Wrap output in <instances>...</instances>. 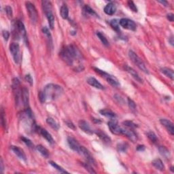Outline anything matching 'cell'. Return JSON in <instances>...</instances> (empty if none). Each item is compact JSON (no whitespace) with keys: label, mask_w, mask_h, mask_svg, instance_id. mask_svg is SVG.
Listing matches in <instances>:
<instances>
[{"label":"cell","mask_w":174,"mask_h":174,"mask_svg":"<svg viewBox=\"0 0 174 174\" xmlns=\"http://www.w3.org/2000/svg\"><path fill=\"white\" fill-rule=\"evenodd\" d=\"M145 150V146L143 145H139L137 147V151H143Z\"/></svg>","instance_id":"obj_49"},{"label":"cell","mask_w":174,"mask_h":174,"mask_svg":"<svg viewBox=\"0 0 174 174\" xmlns=\"http://www.w3.org/2000/svg\"><path fill=\"white\" fill-rule=\"evenodd\" d=\"M128 107H129V108L131 109L132 111H135L136 109V105L135 102H134L132 99H129V98L128 99Z\"/></svg>","instance_id":"obj_40"},{"label":"cell","mask_w":174,"mask_h":174,"mask_svg":"<svg viewBox=\"0 0 174 174\" xmlns=\"http://www.w3.org/2000/svg\"><path fill=\"white\" fill-rule=\"evenodd\" d=\"M1 124H2L3 127L5 128V126H6V120H5V113L3 109H1Z\"/></svg>","instance_id":"obj_41"},{"label":"cell","mask_w":174,"mask_h":174,"mask_svg":"<svg viewBox=\"0 0 174 174\" xmlns=\"http://www.w3.org/2000/svg\"><path fill=\"white\" fill-rule=\"evenodd\" d=\"M36 149H37V150L38 151V152L40 153L41 155H42L43 157H45V158L48 157L49 152L44 146H43V145H38L36 146Z\"/></svg>","instance_id":"obj_28"},{"label":"cell","mask_w":174,"mask_h":174,"mask_svg":"<svg viewBox=\"0 0 174 174\" xmlns=\"http://www.w3.org/2000/svg\"><path fill=\"white\" fill-rule=\"evenodd\" d=\"M159 152L162 156H164L165 158H168L169 156V151L168 150L167 148H166L164 146H160L159 147Z\"/></svg>","instance_id":"obj_35"},{"label":"cell","mask_w":174,"mask_h":174,"mask_svg":"<svg viewBox=\"0 0 174 174\" xmlns=\"http://www.w3.org/2000/svg\"><path fill=\"white\" fill-rule=\"evenodd\" d=\"M104 78L107 80V82L109 83L111 86H114V87H118L120 86V83H119L118 80H117L116 77H115L113 75H109V73L107 74L106 76H105Z\"/></svg>","instance_id":"obj_20"},{"label":"cell","mask_w":174,"mask_h":174,"mask_svg":"<svg viewBox=\"0 0 174 174\" xmlns=\"http://www.w3.org/2000/svg\"><path fill=\"white\" fill-rule=\"evenodd\" d=\"M110 26L114 29L115 31L119 32L120 31V27H119V20L118 19H113L110 20L109 22Z\"/></svg>","instance_id":"obj_31"},{"label":"cell","mask_w":174,"mask_h":174,"mask_svg":"<svg viewBox=\"0 0 174 174\" xmlns=\"http://www.w3.org/2000/svg\"><path fill=\"white\" fill-rule=\"evenodd\" d=\"M160 122L161 123L162 126H164L165 127L166 129L167 130V131L171 134V135H174V127L173 124L172 123L171 121L167 120V119H160Z\"/></svg>","instance_id":"obj_16"},{"label":"cell","mask_w":174,"mask_h":174,"mask_svg":"<svg viewBox=\"0 0 174 174\" xmlns=\"http://www.w3.org/2000/svg\"><path fill=\"white\" fill-rule=\"evenodd\" d=\"M49 163H50V164L51 166H52L54 169H56L57 171H58L59 172H60V173H68V172L67 171H65V169H63V167H61L60 166L58 165V164H57L55 162H53V161H49Z\"/></svg>","instance_id":"obj_32"},{"label":"cell","mask_w":174,"mask_h":174,"mask_svg":"<svg viewBox=\"0 0 174 174\" xmlns=\"http://www.w3.org/2000/svg\"><path fill=\"white\" fill-rule=\"evenodd\" d=\"M87 83L88 84H90V86H92L94 88H97V89L100 90H103L104 86L98 81L97 79H95L94 77H90L87 79Z\"/></svg>","instance_id":"obj_17"},{"label":"cell","mask_w":174,"mask_h":174,"mask_svg":"<svg viewBox=\"0 0 174 174\" xmlns=\"http://www.w3.org/2000/svg\"><path fill=\"white\" fill-rule=\"evenodd\" d=\"M60 56L67 65H73L75 60H81L82 54L80 50L73 45H69L61 49Z\"/></svg>","instance_id":"obj_2"},{"label":"cell","mask_w":174,"mask_h":174,"mask_svg":"<svg viewBox=\"0 0 174 174\" xmlns=\"http://www.w3.org/2000/svg\"><path fill=\"white\" fill-rule=\"evenodd\" d=\"M99 113L101 115H103V116L111 119H114L116 117V114H115L114 112H113L112 111H111L110 109H101V110L99 111Z\"/></svg>","instance_id":"obj_24"},{"label":"cell","mask_w":174,"mask_h":174,"mask_svg":"<svg viewBox=\"0 0 174 174\" xmlns=\"http://www.w3.org/2000/svg\"><path fill=\"white\" fill-rule=\"evenodd\" d=\"M3 169H4V167H3V160H2V159H1V173H3Z\"/></svg>","instance_id":"obj_51"},{"label":"cell","mask_w":174,"mask_h":174,"mask_svg":"<svg viewBox=\"0 0 174 174\" xmlns=\"http://www.w3.org/2000/svg\"><path fill=\"white\" fill-rule=\"evenodd\" d=\"M97 37L99 38L100 40H101L102 43H103L104 46H105L106 47L109 46V41H107V38L105 37V36L103 35V33H101V32L98 31V32H97Z\"/></svg>","instance_id":"obj_30"},{"label":"cell","mask_w":174,"mask_h":174,"mask_svg":"<svg viewBox=\"0 0 174 174\" xmlns=\"http://www.w3.org/2000/svg\"><path fill=\"white\" fill-rule=\"evenodd\" d=\"M10 51L13 56L15 63H19L20 58L19 45L17 43H12L10 46Z\"/></svg>","instance_id":"obj_7"},{"label":"cell","mask_w":174,"mask_h":174,"mask_svg":"<svg viewBox=\"0 0 174 174\" xmlns=\"http://www.w3.org/2000/svg\"><path fill=\"white\" fill-rule=\"evenodd\" d=\"M78 126L80 127V128L84 133H86L88 135H92L93 134V130H92L91 127H90L89 124L88 122H86L85 120H80L78 122Z\"/></svg>","instance_id":"obj_14"},{"label":"cell","mask_w":174,"mask_h":174,"mask_svg":"<svg viewBox=\"0 0 174 174\" xmlns=\"http://www.w3.org/2000/svg\"><path fill=\"white\" fill-rule=\"evenodd\" d=\"M158 1L159 3H162V4H163L164 5V6H167V5H168L167 1Z\"/></svg>","instance_id":"obj_52"},{"label":"cell","mask_w":174,"mask_h":174,"mask_svg":"<svg viewBox=\"0 0 174 174\" xmlns=\"http://www.w3.org/2000/svg\"><path fill=\"white\" fill-rule=\"evenodd\" d=\"M123 124L124 126H126V127H128V128H131V129L137 127V124H135L133 122H132V121H130V120L124 121V122H123Z\"/></svg>","instance_id":"obj_37"},{"label":"cell","mask_w":174,"mask_h":174,"mask_svg":"<svg viewBox=\"0 0 174 174\" xmlns=\"http://www.w3.org/2000/svg\"><path fill=\"white\" fill-rule=\"evenodd\" d=\"M96 134L98 135L100 139H101L103 142L106 143H111V139L107 134H105L104 132L101 131V130H96Z\"/></svg>","instance_id":"obj_23"},{"label":"cell","mask_w":174,"mask_h":174,"mask_svg":"<svg viewBox=\"0 0 174 174\" xmlns=\"http://www.w3.org/2000/svg\"><path fill=\"white\" fill-rule=\"evenodd\" d=\"M65 124H67V126H68V127L70 128L71 129H72V130H75V125L73 124L72 122H71V121H69V120L65 121Z\"/></svg>","instance_id":"obj_46"},{"label":"cell","mask_w":174,"mask_h":174,"mask_svg":"<svg viewBox=\"0 0 174 174\" xmlns=\"http://www.w3.org/2000/svg\"><path fill=\"white\" fill-rule=\"evenodd\" d=\"M110 131L115 135H122V128L118 125L116 120H111L107 123Z\"/></svg>","instance_id":"obj_9"},{"label":"cell","mask_w":174,"mask_h":174,"mask_svg":"<svg viewBox=\"0 0 174 174\" xmlns=\"http://www.w3.org/2000/svg\"><path fill=\"white\" fill-rule=\"evenodd\" d=\"M152 165L156 168V169L159 170L160 171H162L164 169V166L163 163H162V160L159 159V158H156V159H154L153 161L152 162Z\"/></svg>","instance_id":"obj_25"},{"label":"cell","mask_w":174,"mask_h":174,"mask_svg":"<svg viewBox=\"0 0 174 174\" xmlns=\"http://www.w3.org/2000/svg\"><path fill=\"white\" fill-rule=\"evenodd\" d=\"M39 133H40L41 136H42L43 137H44L45 139L48 141V142L50 143V144H53V143H54L53 138H52V137L51 136L50 134L49 133L46 129H43V128H39Z\"/></svg>","instance_id":"obj_22"},{"label":"cell","mask_w":174,"mask_h":174,"mask_svg":"<svg viewBox=\"0 0 174 174\" xmlns=\"http://www.w3.org/2000/svg\"><path fill=\"white\" fill-rule=\"evenodd\" d=\"M26 7L29 13L30 20L33 23H35L37 20V12L35 5L31 2H26Z\"/></svg>","instance_id":"obj_6"},{"label":"cell","mask_w":174,"mask_h":174,"mask_svg":"<svg viewBox=\"0 0 174 174\" xmlns=\"http://www.w3.org/2000/svg\"><path fill=\"white\" fill-rule=\"evenodd\" d=\"M29 90H28V88H26V87L23 86L21 90V100L22 101V103H23V105L24 106V107H25V109L29 108Z\"/></svg>","instance_id":"obj_12"},{"label":"cell","mask_w":174,"mask_h":174,"mask_svg":"<svg viewBox=\"0 0 174 174\" xmlns=\"http://www.w3.org/2000/svg\"><path fill=\"white\" fill-rule=\"evenodd\" d=\"M5 12H6L7 16H8V18H11L12 17V7L10 6H9V5H7L5 7Z\"/></svg>","instance_id":"obj_43"},{"label":"cell","mask_w":174,"mask_h":174,"mask_svg":"<svg viewBox=\"0 0 174 174\" xmlns=\"http://www.w3.org/2000/svg\"><path fill=\"white\" fill-rule=\"evenodd\" d=\"M12 90L14 91L15 100H16V104L18 105L19 103L20 98H21V90L20 88V81L17 77L13 79L12 80Z\"/></svg>","instance_id":"obj_5"},{"label":"cell","mask_w":174,"mask_h":174,"mask_svg":"<svg viewBox=\"0 0 174 174\" xmlns=\"http://www.w3.org/2000/svg\"><path fill=\"white\" fill-rule=\"evenodd\" d=\"M116 7L113 3H109L104 7V12L107 15H113L116 12Z\"/></svg>","instance_id":"obj_21"},{"label":"cell","mask_w":174,"mask_h":174,"mask_svg":"<svg viewBox=\"0 0 174 174\" xmlns=\"http://www.w3.org/2000/svg\"><path fill=\"white\" fill-rule=\"evenodd\" d=\"M122 135H125L128 139H130V141L133 142H136L137 141V135L134 130H133L131 128H122Z\"/></svg>","instance_id":"obj_11"},{"label":"cell","mask_w":174,"mask_h":174,"mask_svg":"<svg viewBox=\"0 0 174 174\" xmlns=\"http://www.w3.org/2000/svg\"><path fill=\"white\" fill-rule=\"evenodd\" d=\"M169 42L170 43H171V45H172V46H173L174 42H173V36H171V37H169Z\"/></svg>","instance_id":"obj_50"},{"label":"cell","mask_w":174,"mask_h":174,"mask_svg":"<svg viewBox=\"0 0 174 174\" xmlns=\"http://www.w3.org/2000/svg\"><path fill=\"white\" fill-rule=\"evenodd\" d=\"M84 11L86 12V13H88V14H89L90 15H91V16H96V17H99V16H98L97 13H96L94 11L92 10V9L90 7L89 5H86L84 7Z\"/></svg>","instance_id":"obj_34"},{"label":"cell","mask_w":174,"mask_h":174,"mask_svg":"<svg viewBox=\"0 0 174 174\" xmlns=\"http://www.w3.org/2000/svg\"><path fill=\"white\" fill-rule=\"evenodd\" d=\"M11 149L14 152L15 154L18 156L20 159L23 160V161H27V156H26L25 153L24 152L23 150H22L21 148L18 146H15V145H12L11 146Z\"/></svg>","instance_id":"obj_15"},{"label":"cell","mask_w":174,"mask_h":174,"mask_svg":"<svg viewBox=\"0 0 174 174\" xmlns=\"http://www.w3.org/2000/svg\"><path fill=\"white\" fill-rule=\"evenodd\" d=\"M21 139H22V141H23V142L25 143V144L27 145L28 147H31V148H33V147H34L33 143H32V141L30 140V139H28V138L24 137H21Z\"/></svg>","instance_id":"obj_39"},{"label":"cell","mask_w":174,"mask_h":174,"mask_svg":"<svg viewBox=\"0 0 174 174\" xmlns=\"http://www.w3.org/2000/svg\"><path fill=\"white\" fill-rule=\"evenodd\" d=\"M80 154H82L83 156H84V158H86V160H87V162L90 164H94V165H96V162L94 160V158L92 157V156L90 154L89 151H88L86 147L84 146H82L81 145L80 147Z\"/></svg>","instance_id":"obj_10"},{"label":"cell","mask_w":174,"mask_h":174,"mask_svg":"<svg viewBox=\"0 0 174 174\" xmlns=\"http://www.w3.org/2000/svg\"><path fill=\"white\" fill-rule=\"evenodd\" d=\"M128 148V144L126 143L122 142V143H120L117 145V150H118V152H126V149Z\"/></svg>","instance_id":"obj_33"},{"label":"cell","mask_w":174,"mask_h":174,"mask_svg":"<svg viewBox=\"0 0 174 174\" xmlns=\"http://www.w3.org/2000/svg\"><path fill=\"white\" fill-rule=\"evenodd\" d=\"M128 56H129L130 60H132V62H133L135 65H137V67L139 68L140 70L142 71L143 72H144L145 73L148 74L149 71L147 70L146 66H145L144 63L143 62V60L138 56L137 54H136L135 52H133V50L128 51Z\"/></svg>","instance_id":"obj_4"},{"label":"cell","mask_w":174,"mask_h":174,"mask_svg":"<svg viewBox=\"0 0 174 174\" xmlns=\"http://www.w3.org/2000/svg\"><path fill=\"white\" fill-rule=\"evenodd\" d=\"M147 137L150 139V140L152 141V142H153V143L157 142L158 138H157V137H156V134H155L154 132H152V131L148 132L147 134Z\"/></svg>","instance_id":"obj_36"},{"label":"cell","mask_w":174,"mask_h":174,"mask_svg":"<svg viewBox=\"0 0 174 174\" xmlns=\"http://www.w3.org/2000/svg\"><path fill=\"white\" fill-rule=\"evenodd\" d=\"M160 71L163 73L164 75H165L166 76L169 77L170 79H171L172 80H173V71L171 69L168 67H162L160 69Z\"/></svg>","instance_id":"obj_26"},{"label":"cell","mask_w":174,"mask_h":174,"mask_svg":"<svg viewBox=\"0 0 174 174\" xmlns=\"http://www.w3.org/2000/svg\"><path fill=\"white\" fill-rule=\"evenodd\" d=\"M67 143L69 144V146L70 147L71 149H72L73 151L77 152V153H80V150L81 145L80 143L77 142L76 139L72 137H67Z\"/></svg>","instance_id":"obj_13"},{"label":"cell","mask_w":174,"mask_h":174,"mask_svg":"<svg viewBox=\"0 0 174 174\" xmlns=\"http://www.w3.org/2000/svg\"><path fill=\"white\" fill-rule=\"evenodd\" d=\"M16 27L17 28V30L19 32V33L22 35V37H23L24 39H27V31H26L25 27H24V24L22 23V22L20 20H18L16 22Z\"/></svg>","instance_id":"obj_19"},{"label":"cell","mask_w":174,"mask_h":174,"mask_svg":"<svg viewBox=\"0 0 174 174\" xmlns=\"http://www.w3.org/2000/svg\"><path fill=\"white\" fill-rule=\"evenodd\" d=\"M60 14L62 18H63V19H67L68 18V16H69V9H68L67 6L65 4L62 5V6L60 7Z\"/></svg>","instance_id":"obj_27"},{"label":"cell","mask_w":174,"mask_h":174,"mask_svg":"<svg viewBox=\"0 0 174 174\" xmlns=\"http://www.w3.org/2000/svg\"><path fill=\"white\" fill-rule=\"evenodd\" d=\"M167 19L169 20V21L173 22L174 20V15L173 14H171V13H170V14H167Z\"/></svg>","instance_id":"obj_48"},{"label":"cell","mask_w":174,"mask_h":174,"mask_svg":"<svg viewBox=\"0 0 174 174\" xmlns=\"http://www.w3.org/2000/svg\"><path fill=\"white\" fill-rule=\"evenodd\" d=\"M2 35L3 37V38L5 41H7L9 39V37H10V33H9L7 31H3L2 32Z\"/></svg>","instance_id":"obj_47"},{"label":"cell","mask_w":174,"mask_h":174,"mask_svg":"<svg viewBox=\"0 0 174 174\" xmlns=\"http://www.w3.org/2000/svg\"><path fill=\"white\" fill-rule=\"evenodd\" d=\"M171 170L172 172H174V171H173V167H171Z\"/></svg>","instance_id":"obj_53"},{"label":"cell","mask_w":174,"mask_h":174,"mask_svg":"<svg viewBox=\"0 0 174 174\" xmlns=\"http://www.w3.org/2000/svg\"><path fill=\"white\" fill-rule=\"evenodd\" d=\"M119 24L124 29L131 30V31H135L136 30V24L133 20L128 19V18H122L119 20Z\"/></svg>","instance_id":"obj_8"},{"label":"cell","mask_w":174,"mask_h":174,"mask_svg":"<svg viewBox=\"0 0 174 174\" xmlns=\"http://www.w3.org/2000/svg\"><path fill=\"white\" fill-rule=\"evenodd\" d=\"M42 32L46 35L47 37H48V38H51V35H50V31H49V29L46 27H44L42 28Z\"/></svg>","instance_id":"obj_44"},{"label":"cell","mask_w":174,"mask_h":174,"mask_svg":"<svg viewBox=\"0 0 174 174\" xmlns=\"http://www.w3.org/2000/svg\"><path fill=\"white\" fill-rule=\"evenodd\" d=\"M62 87L57 84H49L45 86L44 89L39 93V99L41 103H44L47 100H55L63 93Z\"/></svg>","instance_id":"obj_1"},{"label":"cell","mask_w":174,"mask_h":174,"mask_svg":"<svg viewBox=\"0 0 174 174\" xmlns=\"http://www.w3.org/2000/svg\"><path fill=\"white\" fill-rule=\"evenodd\" d=\"M46 122L47 124H49V125L52 128H54V129L58 130V128H59V125H58L57 122L54 120V119L51 118V117H49V118L46 119Z\"/></svg>","instance_id":"obj_29"},{"label":"cell","mask_w":174,"mask_h":174,"mask_svg":"<svg viewBox=\"0 0 174 174\" xmlns=\"http://www.w3.org/2000/svg\"><path fill=\"white\" fill-rule=\"evenodd\" d=\"M83 167L86 169L90 173H96V171L92 169V167L90 165L89 163H87V162H83L82 163Z\"/></svg>","instance_id":"obj_38"},{"label":"cell","mask_w":174,"mask_h":174,"mask_svg":"<svg viewBox=\"0 0 174 174\" xmlns=\"http://www.w3.org/2000/svg\"><path fill=\"white\" fill-rule=\"evenodd\" d=\"M24 78H25V80L27 81V82L28 83H29V84L30 85H32V84H33V78H32V77L31 76V75H30V74L26 75H25V77H24Z\"/></svg>","instance_id":"obj_45"},{"label":"cell","mask_w":174,"mask_h":174,"mask_svg":"<svg viewBox=\"0 0 174 174\" xmlns=\"http://www.w3.org/2000/svg\"><path fill=\"white\" fill-rule=\"evenodd\" d=\"M124 69H125V70L127 71V72L129 73V74L131 75V76L133 77L136 81H137V82H139L140 83L142 82V79L141 78L140 76L139 75V74L136 72L135 70H134L133 68L130 67L129 66L126 65H124Z\"/></svg>","instance_id":"obj_18"},{"label":"cell","mask_w":174,"mask_h":174,"mask_svg":"<svg viewBox=\"0 0 174 174\" xmlns=\"http://www.w3.org/2000/svg\"><path fill=\"white\" fill-rule=\"evenodd\" d=\"M128 5L130 7V10H132L133 12H137V8L136 7V5L133 1H128Z\"/></svg>","instance_id":"obj_42"},{"label":"cell","mask_w":174,"mask_h":174,"mask_svg":"<svg viewBox=\"0 0 174 174\" xmlns=\"http://www.w3.org/2000/svg\"><path fill=\"white\" fill-rule=\"evenodd\" d=\"M41 3H42L43 12H44L47 19H48L49 26L51 29H53L54 25V16L53 13H52L51 2L48 1H43Z\"/></svg>","instance_id":"obj_3"}]
</instances>
